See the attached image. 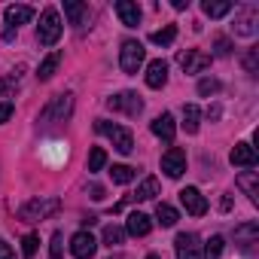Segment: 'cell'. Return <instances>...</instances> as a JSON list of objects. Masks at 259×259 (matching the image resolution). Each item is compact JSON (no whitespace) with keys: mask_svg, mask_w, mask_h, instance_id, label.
<instances>
[{"mask_svg":"<svg viewBox=\"0 0 259 259\" xmlns=\"http://www.w3.org/2000/svg\"><path fill=\"white\" fill-rule=\"evenodd\" d=\"M70 113H73V95H70V92H61V95H55V98L40 110V125L49 128V125H55V122H64Z\"/></svg>","mask_w":259,"mask_h":259,"instance_id":"cell-1","label":"cell"},{"mask_svg":"<svg viewBox=\"0 0 259 259\" xmlns=\"http://www.w3.org/2000/svg\"><path fill=\"white\" fill-rule=\"evenodd\" d=\"M58 207H61V201L52 198V195H46V198H31L28 204L19 207V220H25V223H40V220L58 213Z\"/></svg>","mask_w":259,"mask_h":259,"instance_id":"cell-2","label":"cell"},{"mask_svg":"<svg viewBox=\"0 0 259 259\" xmlns=\"http://www.w3.org/2000/svg\"><path fill=\"white\" fill-rule=\"evenodd\" d=\"M95 132H98V135H107V138L113 141V147H116L119 153H125V156L135 150L132 132H128V128H122V125H113V122H107V119H98V122H95Z\"/></svg>","mask_w":259,"mask_h":259,"instance_id":"cell-3","label":"cell"},{"mask_svg":"<svg viewBox=\"0 0 259 259\" xmlns=\"http://www.w3.org/2000/svg\"><path fill=\"white\" fill-rule=\"evenodd\" d=\"M144 58H147L144 43H138V40H125V43H122V49H119V67H122V73L135 76V73L141 70Z\"/></svg>","mask_w":259,"mask_h":259,"instance_id":"cell-4","label":"cell"},{"mask_svg":"<svg viewBox=\"0 0 259 259\" xmlns=\"http://www.w3.org/2000/svg\"><path fill=\"white\" fill-rule=\"evenodd\" d=\"M58 37H61V19H58V13L49 7V10L40 16L37 40H40V46H55V43H58Z\"/></svg>","mask_w":259,"mask_h":259,"instance_id":"cell-5","label":"cell"},{"mask_svg":"<svg viewBox=\"0 0 259 259\" xmlns=\"http://www.w3.org/2000/svg\"><path fill=\"white\" fill-rule=\"evenodd\" d=\"M256 25H259V7H256V4H244V7L235 13V25H232L235 34H238V37H253V34L259 31Z\"/></svg>","mask_w":259,"mask_h":259,"instance_id":"cell-6","label":"cell"},{"mask_svg":"<svg viewBox=\"0 0 259 259\" xmlns=\"http://www.w3.org/2000/svg\"><path fill=\"white\" fill-rule=\"evenodd\" d=\"M107 107H110V110H119V113H125V116H141L144 101H141L138 92H119V95L107 98Z\"/></svg>","mask_w":259,"mask_h":259,"instance_id":"cell-7","label":"cell"},{"mask_svg":"<svg viewBox=\"0 0 259 259\" xmlns=\"http://www.w3.org/2000/svg\"><path fill=\"white\" fill-rule=\"evenodd\" d=\"M7 31H4V40L7 43H13L16 40V28L19 25H28L31 19H34V10L31 7H25V4H19V7H7Z\"/></svg>","mask_w":259,"mask_h":259,"instance_id":"cell-8","label":"cell"},{"mask_svg":"<svg viewBox=\"0 0 259 259\" xmlns=\"http://www.w3.org/2000/svg\"><path fill=\"white\" fill-rule=\"evenodd\" d=\"M177 61H180L183 73H201V70L210 67V55H207V52H198V49H186V52H180Z\"/></svg>","mask_w":259,"mask_h":259,"instance_id":"cell-9","label":"cell"},{"mask_svg":"<svg viewBox=\"0 0 259 259\" xmlns=\"http://www.w3.org/2000/svg\"><path fill=\"white\" fill-rule=\"evenodd\" d=\"M162 171H165L171 180L183 177V171H186V153H183L180 147H171V150L162 156Z\"/></svg>","mask_w":259,"mask_h":259,"instance_id":"cell-10","label":"cell"},{"mask_svg":"<svg viewBox=\"0 0 259 259\" xmlns=\"http://www.w3.org/2000/svg\"><path fill=\"white\" fill-rule=\"evenodd\" d=\"M174 250H177V259H201V241H198V235H192V232L177 235Z\"/></svg>","mask_w":259,"mask_h":259,"instance_id":"cell-11","label":"cell"},{"mask_svg":"<svg viewBox=\"0 0 259 259\" xmlns=\"http://www.w3.org/2000/svg\"><path fill=\"white\" fill-rule=\"evenodd\" d=\"M180 204H183L186 213H192V217H204V213H207V201H204V195H201L195 186L180 189Z\"/></svg>","mask_w":259,"mask_h":259,"instance_id":"cell-12","label":"cell"},{"mask_svg":"<svg viewBox=\"0 0 259 259\" xmlns=\"http://www.w3.org/2000/svg\"><path fill=\"white\" fill-rule=\"evenodd\" d=\"M95 250H98V241L92 238V232H76L73 238H70V253L76 256V259H92L95 256Z\"/></svg>","mask_w":259,"mask_h":259,"instance_id":"cell-13","label":"cell"},{"mask_svg":"<svg viewBox=\"0 0 259 259\" xmlns=\"http://www.w3.org/2000/svg\"><path fill=\"white\" fill-rule=\"evenodd\" d=\"M150 132H153L156 138H162L165 144H174V135H177V122H174V116H171V113H159V116L150 122Z\"/></svg>","mask_w":259,"mask_h":259,"instance_id":"cell-14","label":"cell"},{"mask_svg":"<svg viewBox=\"0 0 259 259\" xmlns=\"http://www.w3.org/2000/svg\"><path fill=\"white\" fill-rule=\"evenodd\" d=\"M116 16L125 28H138L141 25V7L135 4V0H119L116 4Z\"/></svg>","mask_w":259,"mask_h":259,"instance_id":"cell-15","label":"cell"},{"mask_svg":"<svg viewBox=\"0 0 259 259\" xmlns=\"http://www.w3.org/2000/svg\"><path fill=\"white\" fill-rule=\"evenodd\" d=\"M229 162H232L235 168H253V165H256V150H253V144H235L232 153H229Z\"/></svg>","mask_w":259,"mask_h":259,"instance_id":"cell-16","label":"cell"},{"mask_svg":"<svg viewBox=\"0 0 259 259\" xmlns=\"http://www.w3.org/2000/svg\"><path fill=\"white\" fill-rule=\"evenodd\" d=\"M64 16L70 19V25H73V28H85V25H89V19H92L89 7H85V4H79V0H67V4H64Z\"/></svg>","mask_w":259,"mask_h":259,"instance_id":"cell-17","label":"cell"},{"mask_svg":"<svg viewBox=\"0 0 259 259\" xmlns=\"http://www.w3.org/2000/svg\"><path fill=\"white\" fill-rule=\"evenodd\" d=\"M150 229H153V220H150L147 213H141V210L128 213V223H125V232H128V235L144 238V235H150Z\"/></svg>","mask_w":259,"mask_h":259,"instance_id":"cell-18","label":"cell"},{"mask_svg":"<svg viewBox=\"0 0 259 259\" xmlns=\"http://www.w3.org/2000/svg\"><path fill=\"white\" fill-rule=\"evenodd\" d=\"M165 82H168V61H162V58L150 61L147 64V85L150 89H162Z\"/></svg>","mask_w":259,"mask_h":259,"instance_id":"cell-19","label":"cell"},{"mask_svg":"<svg viewBox=\"0 0 259 259\" xmlns=\"http://www.w3.org/2000/svg\"><path fill=\"white\" fill-rule=\"evenodd\" d=\"M238 186L244 189V195L256 204L259 201V174L256 171H244V174H238Z\"/></svg>","mask_w":259,"mask_h":259,"instance_id":"cell-20","label":"cell"},{"mask_svg":"<svg viewBox=\"0 0 259 259\" xmlns=\"http://www.w3.org/2000/svg\"><path fill=\"white\" fill-rule=\"evenodd\" d=\"M58 64H61V52H49V55L43 58V64L37 67V79H40V82H49V79L55 76Z\"/></svg>","mask_w":259,"mask_h":259,"instance_id":"cell-21","label":"cell"},{"mask_svg":"<svg viewBox=\"0 0 259 259\" xmlns=\"http://www.w3.org/2000/svg\"><path fill=\"white\" fill-rule=\"evenodd\" d=\"M235 241H238L241 247L256 244V241H259V226H256V223H244V226H238V229H235Z\"/></svg>","mask_w":259,"mask_h":259,"instance_id":"cell-22","label":"cell"},{"mask_svg":"<svg viewBox=\"0 0 259 259\" xmlns=\"http://www.w3.org/2000/svg\"><path fill=\"white\" fill-rule=\"evenodd\" d=\"M201 10H204L207 19H223V16L232 13V4H229V0H204Z\"/></svg>","mask_w":259,"mask_h":259,"instance_id":"cell-23","label":"cell"},{"mask_svg":"<svg viewBox=\"0 0 259 259\" xmlns=\"http://www.w3.org/2000/svg\"><path fill=\"white\" fill-rule=\"evenodd\" d=\"M159 195V180L156 177H144V183L138 186V192L132 195V201H150Z\"/></svg>","mask_w":259,"mask_h":259,"instance_id":"cell-24","label":"cell"},{"mask_svg":"<svg viewBox=\"0 0 259 259\" xmlns=\"http://www.w3.org/2000/svg\"><path fill=\"white\" fill-rule=\"evenodd\" d=\"M198 125H201V110L195 104H186L183 107V128H186V135H195Z\"/></svg>","mask_w":259,"mask_h":259,"instance_id":"cell-25","label":"cell"},{"mask_svg":"<svg viewBox=\"0 0 259 259\" xmlns=\"http://www.w3.org/2000/svg\"><path fill=\"white\" fill-rule=\"evenodd\" d=\"M156 220L165 226V229H171V226H177V220H180V213L171 207V204H165V201H159L156 204Z\"/></svg>","mask_w":259,"mask_h":259,"instance_id":"cell-26","label":"cell"},{"mask_svg":"<svg viewBox=\"0 0 259 259\" xmlns=\"http://www.w3.org/2000/svg\"><path fill=\"white\" fill-rule=\"evenodd\" d=\"M110 177H113V183H132L138 174H135L132 165H113L110 168Z\"/></svg>","mask_w":259,"mask_h":259,"instance_id":"cell-27","label":"cell"},{"mask_svg":"<svg viewBox=\"0 0 259 259\" xmlns=\"http://www.w3.org/2000/svg\"><path fill=\"white\" fill-rule=\"evenodd\" d=\"M150 40H153L156 46H171V43L177 40V28H174V25H165V28H162V31H156Z\"/></svg>","mask_w":259,"mask_h":259,"instance_id":"cell-28","label":"cell"},{"mask_svg":"<svg viewBox=\"0 0 259 259\" xmlns=\"http://www.w3.org/2000/svg\"><path fill=\"white\" fill-rule=\"evenodd\" d=\"M125 241V229L122 226H104V244L107 247H119Z\"/></svg>","mask_w":259,"mask_h":259,"instance_id":"cell-29","label":"cell"},{"mask_svg":"<svg viewBox=\"0 0 259 259\" xmlns=\"http://www.w3.org/2000/svg\"><path fill=\"white\" fill-rule=\"evenodd\" d=\"M104 165H107V153H104L101 147H95V150L89 153V174H98Z\"/></svg>","mask_w":259,"mask_h":259,"instance_id":"cell-30","label":"cell"},{"mask_svg":"<svg viewBox=\"0 0 259 259\" xmlns=\"http://www.w3.org/2000/svg\"><path fill=\"white\" fill-rule=\"evenodd\" d=\"M223 247H226L223 235H213V238L207 241V247H204V259H220V256H223Z\"/></svg>","mask_w":259,"mask_h":259,"instance_id":"cell-31","label":"cell"},{"mask_svg":"<svg viewBox=\"0 0 259 259\" xmlns=\"http://www.w3.org/2000/svg\"><path fill=\"white\" fill-rule=\"evenodd\" d=\"M241 64H244V70H247L250 76H256V73H259V49H256V46H253V49H247V55H244V61H241Z\"/></svg>","mask_w":259,"mask_h":259,"instance_id":"cell-32","label":"cell"},{"mask_svg":"<svg viewBox=\"0 0 259 259\" xmlns=\"http://www.w3.org/2000/svg\"><path fill=\"white\" fill-rule=\"evenodd\" d=\"M37 247H40V238H37V235H25V238H22V253H25V259H34Z\"/></svg>","mask_w":259,"mask_h":259,"instance_id":"cell-33","label":"cell"},{"mask_svg":"<svg viewBox=\"0 0 259 259\" xmlns=\"http://www.w3.org/2000/svg\"><path fill=\"white\" fill-rule=\"evenodd\" d=\"M213 55H217V58H226V55H232V43H229L226 37H217V40H213Z\"/></svg>","mask_w":259,"mask_h":259,"instance_id":"cell-34","label":"cell"},{"mask_svg":"<svg viewBox=\"0 0 259 259\" xmlns=\"http://www.w3.org/2000/svg\"><path fill=\"white\" fill-rule=\"evenodd\" d=\"M217 92H220V82H217V79H201V82H198V95H201V98H210V95H217Z\"/></svg>","mask_w":259,"mask_h":259,"instance_id":"cell-35","label":"cell"},{"mask_svg":"<svg viewBox=\"0 0 259 259\" xmlns=\"http://www.w3.org/2000/svg\"><path fill=\"white\" fill-rule=\"evenodd\" d=\"M61 241H64V235L55 232V235H52V244H49V259H64V256H61Z\"/></svg>","mask_w":259,"mask_h":259,"instance_id":"cell-36","label":"cell"},{"mask_svg":"<svg viewBox=\"0 0 259 259\" xmlns=\"http://www.w3.org/2000/svg\"><path fill=\"white\" fill-rule=\"evenodd\" d=\"M16 89H19V82L13 76H0V95H13Z\"/></svg>","mask_w":259,"mask_h":259,"instance_id":"cell-37","label":"cell"},{"mask_svg":"<svg viewBox=\"0 0 259 259\" xmlns=\"http://www.w3.org/2000/svg\"><path fill=\"white\" fill-rule=\"evenodd\" d=\"M0 259H16V253H13V247L7 241H0Z\"/></svg>","mask_w":259,"mask_h":259,"instance_id":"cell-38","label":"cell"},{"mask_svg":"<svg viewBox=\"0 0 259 259\" xmlns=\"http://www.w3.org/2000/svg\"><path fill=\"white\" fill-rule=\"evenodd\" d=\"M10 116H13V104H0V125H4Z\"/></svg>","mask_w":259,"mask_h":259,"instance_id":"cell-39","label":"cell"},{"mask_svg":"<svg viewBox=\"0 0 259 259\" xmlns=\"http://www.w3.org/2000/svg\"><path fill=\"white\" fill-rule=\"evenodd\" d=\"M89 192H92V198H95V201H101V198H104V186H92Z\"/></svg>","mask_w":259,"mask_h":259,"instance_id":"cell-40","label":"cell"},{"mask_svg":"<svg viewBox=\"0 0 259 259\" xmlns=\"http://www.w3.org/2000/svg\"><path fill=\"white\" fill-rule=\"evenodd\" d=\"M171 7H174V10H186V7H189V0H174Z\"/></svg>","mask_w":259,"mask_h":259,"instance_id":"cell-41","label":"cell"},{"mask_svg":"<svg viewBox=\"0 0 259 259\" xmlns=\"http://www.w3.org/2000/svg\"><path fill=\"white\" fill-rule=\"evenodd\" d=\"M147 259H162V256H156V253H150V256H147Z\"/></svg>","mask_w":259,"mask_h":259,"instance_id":"cell-42","label":"cell"},{"mask_svg":"<svg viewBox=\"0 0 259 259\" xmlns=\"http://www.w3.org/2000/svg\"><path fill=\"white\" fill-rule=\"evenodd\" d=\"M113 259H119V256H113Z\"/></svg>","mask_w":259,"mask_h":259,"instance_id":"cell-43","label":"cell"}]
</instances>
